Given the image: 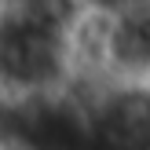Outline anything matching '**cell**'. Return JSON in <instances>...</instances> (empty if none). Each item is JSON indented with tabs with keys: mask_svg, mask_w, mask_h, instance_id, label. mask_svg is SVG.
I'll return each mask as SVG.
<instances>
[{
	"mask_svg": "<svg viewBox=\"0 0 150 150\" xmlns=\"http://www.w3.org/2000/svg\"><path fill=\"white\" fill-rule=\"evenodd\" d=\"M7 15H11V0H0V26L7 22Z\"/></svg>",
	"mask_w": 150,
	"mask_h": 150,
	"instance_id": "6da1fadb",
	"label": "cell"
}]
</instances>
